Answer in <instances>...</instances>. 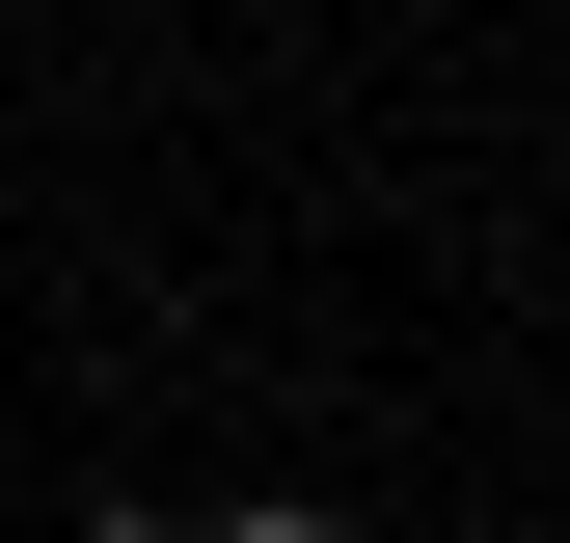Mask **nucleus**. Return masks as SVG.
Masks as SVG:
<instances>
[{"mask_svg": "<svg viewBox=\"0 0 570 543\" xmlns=\"http://www.w3.org/2000/svg\"><path fill=\"white\" fill-rule=\"evenodd\" d=\"M109 543H164V516H109ZM218 543H326V516H218Z\"/></svg>", "mask_w": 570, "mask_h": 543, "instance_id": "obj_1", "label": "nucleus"}]
</instances>
